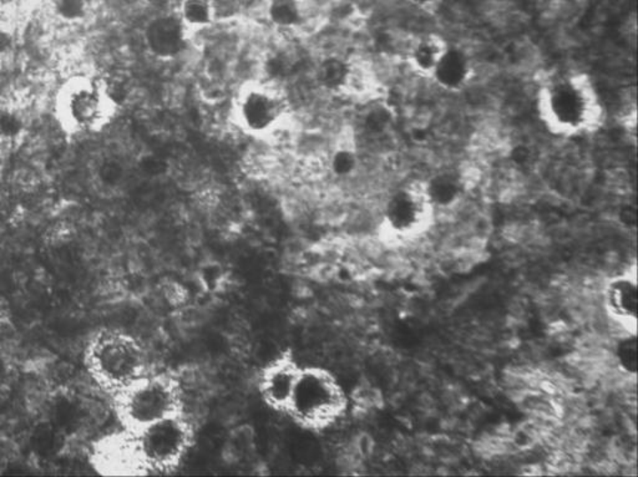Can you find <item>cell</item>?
Instances as JSON below:
<instances>
[{"mask_svg":"<svg viewBox=\"0 0 638 477\" xmlns=\"http://www.w3.org/2000/svg\"><path fill=\"white\" fill-rule=\"evenodd\" d=\"M116 108L106 94L104 81L88 76L67 79L55 99V115L63 130L70 135L104 127Z\"/></svg>","mask_w":638,"mask_h":477,"instance_id":"277c9868","label":"cell"},{"mask_svg":"<svg viewBox=\"0 0 638 477\" xmlns=\"http://www.w3.org/2000/svg\"><path fill=\"white\" fill-rule=\"evenodd\" d=\"M187 36L185 27L176 15L152 20L145 33L147 47L165 59H173L183 50Z\"/></svg>","mask_w":638,"mask_h":477,"instance_id":"8fae6325","label":"cell"},{"mask_svg":"<svg viewBox=\"0 0 638 477\" xmlns=\"http://www.w3.org/2000/svg\"><path fill=\"white\" fill-rule=\"evenodd\" d=\"M355 452L361 458H367L372 454L374 450V440L373 437L367 433L359 434L354 440Z\"/></svg>","mask_w":638,"mask_h":477,"instance_id":"44dd1931","label":"cell"},{"mask_svg":"<svg viewBox=\"0 0 638 477\" xmlns=\"http://www.w3.org/2000/svg\"><path fill=\"white\" fill-rule=\"evenodd\" d=\"M449 49V45L441 36H422L414 41L409 49V53H408L409 65L419 75L432 78L439 64L446 57Z\"/></svg>","mask_w":638,"mask_h":477,"instance_id":"7c38bea8","label":"cell"},{"mask_svg":"<svg viewBox=\"0 0 638 477\" xmlns=\"http://www.w3.org/2000/svg\"><path fill=\"white\" fill-rule=\"evenodd\" d=\"M233 119L245 133L269 136L287 120L284 101L277 90L257 81H247L239 88L233 103Z\"/></svg>","mask_w":638,"mask_h":477,"instance_id":"52a82bcc","label":"cell"},{"mask_svg":"<svg viewBox=\"0 0 638 477\" xmlns=\"http://www.w3.org/2000/svg\"><path fill=\"white\" fill-rule=\"evenodd\" d=\"M469 73L471 65L468 58L462 51L449 49L435 70L432 79L438 81L441 87L458 88L468 81Z\"/></svg>","mask_w":638,"mask_h":477,"instance_id":"e0dca14e","label":"cell"},{"mask_svg":"<svg viewBox=\"0 0 638 477\" xmlns=\"http://www.w3.org/2000/svg\"><path fill=\"white\" fill-rule=\"evenodd\" d=\"M66 439V434L51 419H42L30 431V449L39 458H54L60 454Z\"/></svg>","mask_w":638,"mask_h":477,"instance_id":"9a60e30c","label":"cell"},{"mask_svg":"<svg viewBox=\"0 0 638 477\" xmlns=\"http://www.w3.org/2000/svg\"><path fill=\"white\" fill-rule=\"evenodd\" d=\"M607 303L613 316L619 318L624 326L636 327L637 290L636 281L619 278L607 292Z\"/></svg>","mask_w":638,"mask_h":477,"instance_id":"5bb4252c","label":"cell"},{"mask_svg":"<svg viewBox=\"0 0 638 477\" xmlns=\"http://www.w3.org/2000/svg\"><path fill=\"white\" fill-rule=\"evenodd\" d=\"M540 112L549 127L556 134L573 135L596 127L601 119L600 103L590 81L572 76L544 88Z\"/></svg>","mask_w":638,"mask_h":477,"instance_id":"3957f363","label":"cell"},{"mask_svg":"<svg viewBox=\"0 0 638 477\" xmlns=\"http://www.w3.org/2000/svg\"><path fill=\"white\" fill-rule=\"evenodd\" d=\"M12 366L11 360L8 359L3 351H0V391L4 389L11 379Z\"/></svg>","mask_w":638,"mask_h":477,"instance_id":"7402d4cb","label":"cell"},{"mask_svg":"<svg viewBox=\"0 0 638 477\" xmlns=\"http://www.w3.org/2000/svg\"><path fill=\"white\" fill-rule=\"evenodd\" d=\"M85 366L95 383L115 396L147 374L143 345L127 333L105 330L85 350Z\"/></svg>","mask_w":638,"mask_h":477,"instance_id":"6da1fadb","label":"cell"},{"mask_svg":"<svg viewBox=\"0 0 638 477\" xmlns=\"http://www.w3.org/2000/svg\"><path fill=\"white\" fill-rule=\"evenodd\" d=\"M183 389L167 374H146L113 396L116 415L125 430L139 434L162 419L183 412Z\"/></svg>","mask_w":638,"mask_h":477,"instance_id":"7a4b0ae2","label":"cell"},{"mask_svg":"<svg viewBox=\"0 0 638 477\" xmlns=\"http://www.w3.org/2000/svg\"><path fill=\"white\" fill-rule=\"evenodd\" d=\"M67 436L80 429L85 420L84 405L78 397L63 396L54 399L47 417Z\"/></svg>","mask_w":638,"mask_h":477,"instance_id":"2e32d148","label":"cell"},{"mask_svg":"<svg viewBox=\"0 0 638 477\" xmlns=\"http://www.w3.org/2000/svg\"><path fill=\"white\" fill-rule=\"evenodd\" d=\"M192 435V425L185 412L162 419L136 434L149 470L176 467L191 445Z\"/></svg>","mask_w":638,"mask_h":477,"instance_id":"8992f818","label":"cell"},{"mask_svg":"<svg viewBox=\"0 0 638 477\" xmlns=\"http://www.w3.org/2000/svg\"><path fill=\"white\" fill-rule=\"evenodd\" d=\"M300 372L302 368L288 354L273 360L262 370L259 379L261 396L271 408L287 412Z\"/></svg>","mask_w":638,"mask_h":477,"instance_id":"30bf717a","label":"cell"},{"mask_svg":"<svg viewBox=\"0 0 638 477\" xmlns=\"http://www.w3.org/2000/svg\"><path fill=\"white\" fill-rule=\"evenodd\" d=\"M346 400L338 381L321 368H302L287 412L303 427L322 429L346 411Z\"/></svg>","mask_w":638,"mask_h":477,"instance_id":"5b68a950","label":"cell"},{"mask_svg":"<svg viewBox=\"0 0 638 477\" xmlns=\"http://www.w3.org/2000/svg\"><path fill=\"white\" fill-rule=\"evenodd\" d=\"M13 47V39L8 33L0 32V55L7 54Z\"/></svg>","mask_w":638,"mask_h":477,"instance_id":"603a6c76","label":"cell"},{"mask_svg":"<svg viewBox=\"0 0 638 477\" xmlns=\"http://www.w3.org/2000/svg\"><path fill=\"white\" fill-rule=\"evenodd\" d=\"M432 216V202L425 188H404L393 197L388 209V221L393 231L414 235L428 226Z\"/></svg>","mask_w":638,"mask_h":477,"instance_id":"9c48e42d","label":"cell"},{"mask_svg":"<svg viewBox=\"0 0 638 477\" xmlns=\"http://www.w3.org/2000/svg\"><path fill=\"white\" fill-rule=\"evenodd\" d=\"M90 463L94 470L105 476H137L149 470L137 436L125 429L97 440L91 448Z\"/></svg>","mask_w":638,"mask_h":477,"instance_id":"ba28073f","label":"cell"},{"mask_svg":"<svg viewBox=\"0 0 638 477\" xmlns=\"http://www.w3.org/2000/svg\"><path fill=\"white\" fill-rule=\"evenodd\" d=\"M23 130L24 121L19 112L11 109H0V139H17Z\"/></svg>","mask_w":638,"mask_h":477,"instance_id":"ffe728a7","label":"cell"},{"mask_svg":"<svg viewBox=\"0 0 638 477\" xmlns=\"http://www.w3.org/2000/svg\"><path fill=\"white\" fill-rule=\"evenodd\" d=\"M175 15L189 36L210 30L217 21L214 0H177Z\"/></svg>","mask_w":638,"mask_h":477,"instance_id":"4fadbf2b","label":"cell"},{"mask_svg":"<svg viewBox=\"0 0 638 477\" xmlns=\"http://www.w3.org/2000/svg\"><path fill=\"white\" fill-rule=\"evenodd\" d=\"M256 451V431L248 424L236 427L227 437L223 457L229 463L238 464Z\"/></svg>","mask_w":638,"mask_h":477,"instance_id":"ac0fdd59","label":"cell"},{"mask_svg":"<svg viewBox=\"0 0 638 477\" xmlns=\"http://www.w3.org/2000/svg\"><path fill=\"white\" fill-rule=\"evenodd\" d=\"M54 13L67 23H78L87 17L88 0H53Z\"/></svg>","mask_w":638,"mask_h":477,"instance_id":"d6986e66","label":"cell"}]
</instances>
